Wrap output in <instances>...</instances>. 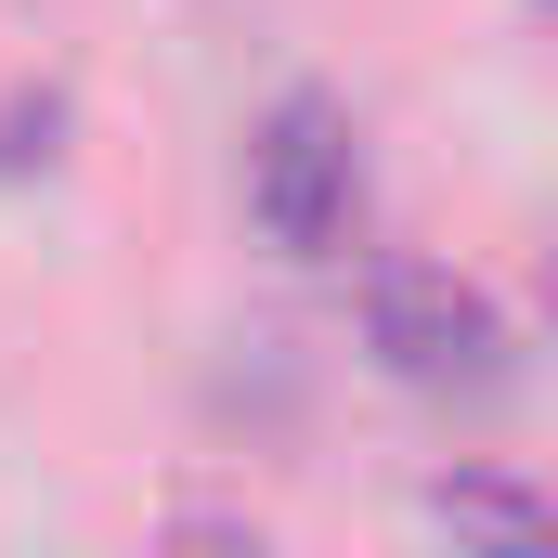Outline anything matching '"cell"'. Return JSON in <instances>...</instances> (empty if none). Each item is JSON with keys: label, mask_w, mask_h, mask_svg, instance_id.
Listing matches in <instances>:
<instances>
[{"label": "cell", "mask_w": 558, "mask_h": 558, "mask_svg": "<svg viewBox=\"0 0 558 558\" xmlns=\"http://www.w3.org/2000/svg\"><path fill=\"white\" fill-rule=\"evenodd\" d=\"M546 13H558V0H546Z\"/></svg>", "instance_id": "obj_6"}, {"label": "cell", "mask_w": 558, "mask_h": 558, "mask_svg": "<svg viewBox=\"0 0 558 558\" xmlns=\"http://www.w3.org/2000/svg\"><path fill=\"white\" fill-rule=\"evenodd\" d=\"M247 208L299 260L351 247V221H364V131H351L338 92H274L260 105V131H247Z\"/></svg>", "instance_id": "obj_1"}, {"label": "cell", "mask_w": 558, "mask_h": 558, "mask_svg": "<svg viewBox=\"0 0 558 558\" xmlns=\"http://www.w3.org/2000/svg\"><path fill=\"white\" fill-rule=\"evenodd\" d=\"M428 520L454 533V558H558V507L533 481H507V468H441Z\"/></svg>", "instance_id": "obj_3"}, {"label": "cell", "mask_w": 558, "mask_h": 558, "mask_svg": "<svg viewBox=\"0 0 558 558\" xmlns=\"http://www.w3.org/2000/svg\"><path fill=\"white\" fill-rule=\"evenodd\" d=\"M546 312H558V260H546Z\"/></svg>", "instance_id": "obj_5"}, {"label": "cell", "mask_w": 558, "mask_h": 558, "mask_svg": "<svg viewBox=\"0 0 558 558\" xmlns=\"http://www.w3.org/2000/svg\"><path fill=\"white\" fill-rule=\"evenodd\" d=\"M364 338L403 390H507V325L481 286H454L441 260H377L364 274Z\"/></svg>", "instance_id": "obj_2"}, {"label": "cell", "mask_w": 558, "mask_h": 558, "mask_svg": "<svg viewBox=\"0 0 558 558\" xmlns=\"http://www.w3.org/2000/svg\"><path fill=\"white\" fill-rule=\"evenodd\" d=\"M156 558H274V546H260L247 520H169V533H156Z\"/></svg>", "instance_id": "obj_4"}]
</instances>
